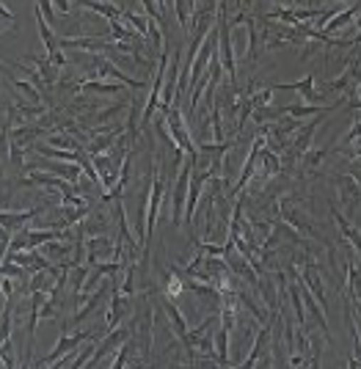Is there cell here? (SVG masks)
I'll use <instances>...</instances> for the list:
<instances>
[{
	"label": "cell",
	"instance_id": "6da1fadb",
	"mask_svg": "<svg viewBox=\"0 0 361 369\" xmlns=\"http://www.w3.org/2000/svg\"><path fill=\"white\" fill-rule=\"evenodd\" d=\"M163 193H166V177L160 174L157 157L152 152V182H149V196H147V240L155 237V229H157V221H160Z\"/></svg>",
	"mask_w": 361,
	"mask_h": 369
},
{
	"label": "cell",
	"instance_id": "7a4b0ae2",
	"mask_svg": "<svg viewBox=\"0 0 361 369\" xmlns=\"http://www.w3.org/2000/svg\"><path fill=\"white\" fill-rule=\"evenodd\" d=\"M196 168V160H185V165L179 168V174L174 177V184H171V221L177 229H182V221H185V204H188V184H191V174Z\"/></svg>",
	"mask_w": 361,
	"mask_h": 369
},
{
	"label": "cell",
	"instance_id": "3957f363",
	"mask_svg": "<svg viewBox=\"0 0 361 369\" xmlns=\"http://www.w3.org/2000/svg\"><path fill=\"white\" fill-rule=\"evenodd\" d=\"M166 119H169L171 138L177 141V146H179V149H185V155H188L191 160H196V165H199V146L193 144L191 127H188L185 116H182V108H179V103L171 105V110L166 113Z\"/></svg>",
	"mask_w": 361,
	"mask_h": 369
},
{
	"label": "cell",
	"instance_id": "277c9868",
	"mask_svg": "<svg viewBox=\"0 0 361 369\" xmlns=\"http://www.w3.org/2000/svg\"><path fill=\"white\" fill-rule=\"evenodd\" d=\"M91 336H97V333H91V331H80V333H75V336H69V333H61V339H58V345L50 350L47 355L42 358H36L33 361V367H56L61 358H64L66 353H72V350H78L83 342H88Z\"/></svg>",
	"mask_w": 361,
	"mask_h": 369
},
{
	"label": "cell",
	"instance_id": "5b68a950",
	"mask_svg": "<svg viewBox=\"0 0 361 369\" xmlns=\"http://www.w3.org/2000/svg\"><path fill=\"white\" fill-rule=\"evenodd\" d=\"M132 328H135V320H132V323H127V326H119V331H116V328L108 331L105 339H103V342H97V348H94V355H91V361H88V367H97V364H103V358H105V355L116 353V350L122 348L130 336H132Z\"/></svg>",
	"mask_w": 361,
	"mask_h": 369
},
{
	"label": "cell",
	"instance_id": "8992f818",
	"mask_svg": "<svg viewBox=\"0 0 361 369\" xmlns=\"http://www.w3.org/2000/svg\"><path fill=\"white\" fill-rule=\"evenodd\" d=\"M337 187H340V199L347 218H356V209L361 207V180L356 174H340Z\"/></svg>",
	"mask_w": 361,
	"mask_h": 369
},
{
	"label": "cell",
	"instance_id": "52a82bcc",
	"mask_svg": "<svg viewBox=\"0 0 361 369\" xmlns=\"http://www.w3.org/2000/svg\"><path fill=\"white\" fill-rule=\"evenodd\" d=\"M116 281H119L116 276H108V281H103V284L97 287V292H91V295L85 298V303H83V306H80V311H75V317H72L69 323H75V326H80L83 320H88V317H91V314L97 311V306L103 303V298L113 292V284H116Z\"/></svg>",
	"mask_w": 361,
	"mask_h": 369
},
{
	"label": "cell",
	"instance_id": "ba28073f",
	"mask_svg": "<svg viewBox=\"0 0 361 369\" xmlns=\"http://www.w3.org/2000/svg\"><path fill=\"white\" fill-rule=\"evenodd\" d=\"M268 339H271V323H265L262 328L256 331L254 345H251V353L240 361V367H254V364H262V367H271V358L265 355V348H268Z\"/></svg>",
	"mask_w": 361,
	"mask_h": 369
},
{
	"label": "cell",
	"instance_id": "9c48e42d",
	"mask_svg": "<svg viewBox=\"0 0 361 369\" xmlns=\"http://www.w3.org/2000/svg\"><path fill=\"white\" fill-rule=\"evenodd\" d=\"M91 66H97V78H110V80H116V83H125V85H130V88H144V83L135 80V78H130V75H125L122 69H116V63L103 58V56L91 58Z\"/></svg>",
	"mask_w": 361,
	"mask_h": 369
},
{
	"label": "cell",
	"instance_id": "30bf717a",
	"mask_svg": "<svg viewBox=\"0 0 361 369\" xmlns=\"http://www.w3.org/2000/svg\"><path fill=\"white\" fill-rule=\"evenodd\" d=\"M130 314V298L127 295H122L116 284H113V292H110V308H108V331L116 328L125 317Z\"/></svg>",
	"mask_w": 361,
	"mask_h": 369
},
{
	"label": "cell",
	"instance_id": "8fae6325",
	"mask_svg": "<svg viewBox=\"0 0 361 369\" xmlns=\"http://www.w3.org/2000/svg\"><path fill=\"white\" fill-rule=\"evenodd\" d=\"M163 311H166V317H169L171 328H174V333H177V339L188 348V323H185V317H182V311H179V306H177V301H169V298H163Z\"/></svg>",
	"mask_w": 361,
	"mask_h": 369
},
{
	"label": "cell",
	"instance_id": "7c38bea8",
	"mask_svg": "<svg viewBox=\"0 0 361 369\" xmlns=\"http://www.w3.org/2000/svg\"><path fill=\"white\" fill-rule=\"evenodd\" d=\"M116 221H119V234H122L125 251H127L130 259H135V254H138V243H141V240H135V237H132V232H130L127 212H125V204H122V199H116Z\"/></svg>",
	"mask_w": 361,
	"mask_h": 369
},
{
	"label": "cell",
	"instance_id": "4fadbf2b",
	"mask_svg": "<svg viewBox=\"0 0 361 369\" xmlns=\"http://www.w3.org/2000/svg\"><path fill=\"white\" fill-rule=\"evenodd\" d=\"M44 212H47V204H39V207H33V209H22V212H11V209H3V215H0V224H3V229H17V226L25 224V221L42 218Z\"/></svg>",
	"mask_w": 361,
	"mask_h": 369
},
{
	"label": "cell",
	"instance_id": "5bb4252c",
	"mask_svg": "<svg viewBox=\"0 0 361 369\" xmlns=\"http://www.w3.org/2000/svg\"><path fill=\"white\" fill-rule=\"evenodd\" d=\"M273 88H278V91H295V94H300V100H303L306 105L318 103V91H315V75H306L303 80H298V83H281V85H273Z\"/></svg>",
	"mask_w": 361,
	"mask_h": 369
},
{
	"label": "cell",
	"instance_id": "9a60e30c",
	"mask_svg": "<svg viewBox=\"0 0 361 369\" xmlns=\"http://www.w3.org/2000/svg\"><path fill=\"white\" fill-rule=\"evenodd\" d=\"M359 11H361V0H359V3H353V6H347V9H340V11H337V14L331 17V20L323 25V33H328V36H331L334 31H340V28H347L350 22L359 17Z\"/></svg>",
	"mask_w": 361,
	"mask_h": 369
},
{
	"label": "cell",
	"instance_id": "2e32d148",
	"mask_svg": "<svg viewBox=\"0 0 361 369\" xmlns=\"http://www.w3.org/2000/svg\"><path fill=\"white\" fill-rule=\"evenodd\" d=\"M334 108H340V100L334 105H284L278 108L284 116H295V119H303V116H318V113H331Z\"/></svg>",
	"mask_w": 361,
	"mask_h": 369
},
{
	"label": "cell",
	"instance_id": "e0dca14e",
	"mask_svg": "<svg viewBox=\"0 0 361 369\" xmlns=\"http://www.w3.org/2000/svg\"><path fill=\"white\" fill-rule=\"evenodd\" d=\"M78 91H88V94H122V83H105L100 78H88V80L78 83Z\"/></svg>",
	"mask_w": 361,
	"mask_h": 369
},
{
	"label": "cell",
	"instance_id": "ac0fdd59",
	"mask_svg": "<svg viewBox=\"0 0 361 369\" xmlns=\"http://www.w3.org/2000/svg\"><path fill=\"white\" fill-rule=\"evenodd\" d=\"M25 61L39 66V72H42V78L47 80V85H56V83H58V72H61V69L50 61L47 56H25Z\"/></svg>",
	"mask_w": 361,
	"mask_h": 369
},
{
	"label": "cell",
	"instance_id": "d6986e66",
	"mask_svg": "<svg viewBox=\"0 0 361 369\" xmlns=\"http://www.w3.org/2000/svg\"><path fill=\"white\" fill-rule=\"evenodd\" d=\"M328 152H331V146H323V149H309V152L300 157V160H303V165H300V174H303V177L315 174V171L320 168V163L325 160V155H328Z\"/></svg>",
	"mask_w": 361,
	"mask_h": 369
},
{
	"label": "cell",
	"instance_id": "ffe728a7",
	"mask_svg": "<svg viewBox=\"0 0 361 369\" xmlns=\"http://www.w3.org/2000/svg\"><path fill=\"white\" fill-rule=\"evenodd\" d=\"M347 292H350L347 298L361 303V270L356 265V259H353V254L347 256Z\"/></svg>",
	"mask_w": 361,
	"mask_h": 369
},
{
	"label": "cell",
	"instance_id": "44dd1931",
	"mask_svg": "<svg viewBox=\"0 0 361 369\" xmlns=\"http://www.w3.org/2000/svg\"><path fill=\"white\" fill-rule=\"evenodd\" d=\"M122 17H125L130 25H132V31H135V33H138L141 39H147V36H149V22H152V17H149V14H138V11H125Z\"/></svg>",
	"mask_w": 361,
	"mask_h": 369
},
{
	"label": "cell",
	"instance_id": "7402d4cb",
	"mask_svg": "<svg viewBox=\"0 0 361 369\" xmlns=\"http://www.w3.org/2000/svg\"><path fill=\"white\" fill-rule=\"evenodd\" d=\"M11 85H14L17 91H20L22 97H28V100H31L33 105H42V91H39V88H36V85H33L31 80H20V78H11Z\"/></svg>",
	"mask_w": 361,
	"mask_h": 369
},
{
	"label": "cell",
	"instance_id": "603a6c76",
	"mask_svg": "<svg viewBox=\"0 0 361 369\" xmlns=\"http://www.w3.org/2000/svg\"><path fill=\"white\" fill-rule=\"evenodd\" d=\"M125 108H127V105H125V103L110 105V108H105L103 113H97V116L91 119V124H94V127H103V124H105V122H113V119H119V116H122V110H125Z\"/></svg>",
	"mask_w": 361,
	"mask_h": 369
},
{
	"label": "cell",
	"instance_id": "cb8c5ba5",
	"mask_svg": "<svg viewBox=\"0 0 361 369\" xmlns=\"http://www.w3.org/2000/svg\"><path fill=\"white\" fill-rule=\"evenodd\" d=\"M132 350H135V339L130 336L127 342H125V345L119 348V355H116V358H113V361L108 364V367H110V369H122L125 364H130V355H132Z\"/></svg>",
	"mask_w": 361,
	"mask_h": 369
},
{
	"label": "cell",
	"instance_id": "d4e9b609",
	"mask_svg": "<svg viewBox=\"0 0 361 369\" xmlns=\"http://www.w3.org/2000/svg\"><path fill=\"white\" fill-rule=\"evenodd\" d=\"M3 367H9V369L20 367V361H17V350H14L11 336H9V339H3Z\"/></svg>",
	"mask_w": 361,
	"mask_h": 369
},
{
	"label": "cell",
	"instance_id": "484cf974",
	"mask_svg": "<svg viewBox=\"0 0 361 369\" xmlns=\"http://www.w3.org/2000/svg\"><path fill=\"white\" fill-rule=\"evenodd\" d=\"M174 9H177V20L182 28H188L191 25V9H188V3L185 0H174Z\"/></svg>",
	"mask_w": 361,
	"mask_h": 369
},
{
	"label": "cell",
	"instance_id": "4316f807",
	"mask_svg": "<svg viewBox=\"0 0 361 369\" xmlns=\"http://www.w3.org/2000/svg\"><path fill=\"white\" fill-rule=\"evenodd\" d=\"M53 3H56V9L61 14H72V0H53Z\"/></svg>",
	"mask_w": 361,
	"mask_h": 369
},
{
	"label": "cell",
	"instance_id": "83f0119b",
	"mask_svg": "<svg viewBox=\"0 0 361 369\" xmlns=\"http://www.w3.org/2000/svg\"><path fill=\"white\" fill-rule=\"evenodd\" d=\"M166 3H169V0H157V6H160V11H166Z\"/></svg>",
	"mask_w": 361,
	"mask_h": 369
},
{
	"label": "cell",
	"instance_id": "f1b7e54d",
	"mask_svg": "<svg viewBox=\"0 0 361 369\" xmlns=\"http://www.w3.org/2000/svg\"><path fill=\"white\" fill-rule=\"evenodd\" d=\"M340 3H342V0H340Z\"/></svg>",
	"mask_w": 361,
	"mask_h": 369
}]
</instances>
